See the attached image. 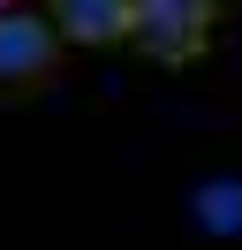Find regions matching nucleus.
Masks as SVG:
<instances>
[{
  "instance_id": "obj_1",
  "label": "nucleus",
  "mask_w": 242,
  "mask_h": 250,
  "mask_svg": "<svg viewBox=\"0 0 242 250\" xmlns=\"http://www.w3.org/2000/svg\"><path fill=\"white\" fill-rule=\"evenodd\" d=\"M227 0H129V53L151 68H197L220 38Z\"/></svg>"
},
{
  "instance_id": "obj_2",
  "label": "nucleus",
  "mask_w": 242,
  "mask_h": 250,
  "mask_svg": "<svg viewBox=\"0 0 242 250\" xmlns=\"http://www.w3.org/2000/svg\"><path fill=\"white\" fill-rule=\"evenodd\" d=\"M53 68H60L53 23L38 8H8L0 16V91H38V83H53Z\"/></svg>"
},
{
  "instance_id": "obj_3",
  "label": "nucleus",
  "mask_w": 242,
  "mask_h": 250,
  "mask_svg": "<svg viewBox=\"0 0 242 250\" xmlns=\"http://www.w3.org/2000/svg\"><path fill=\"white\" fill-rule=\"evenodd\" d=\"M38 16L76 53H121L129 46V0H45Z\"/></svg>"
},
{
  "instance_id": "obj_4",
  "label": "nucleus",
  "mask_w": 242,
  "mask_h": 250,
  "mask_svg": "<svg viewBox=\"0 0 242 250\" xmlns=\"http://www.w3.org/2000/svg\"><path fill=\"white\" fill-rule=\"evenodd\" d=\"M8 8H23V0H0V16H8Z\"/></svg>"
}]
</instances>
